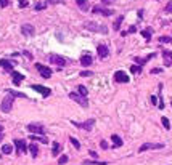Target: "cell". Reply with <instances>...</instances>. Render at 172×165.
I'll return each mask as SVG.
<instances>
[{"mask_svg": "<svg viewBox=\"0 0 172 165\" xmlns=\"http://www.w3.org/2000/svg\"><path fill=\"white\" fill-rule=\"evenodd\" d=\"M69 98H71V100H74L76 103H79L82 107H87V106H89V100H87V98H84V96H80L79 93H76V91L69 93Z\"/></svg>", "mask_w": 172, "mask_h": 165, "instance_id": "obj_4", "label": "cell"}, {"mask_svg": "<svg viewBox=\"0 0 172 165\" xmlns=\"http://www.w3.org/2000/svg\"><path fill=\"white\" fill-rule=\"evenodd\" d=\"M85 28L89 29V31H96V32H103V34H106L108 32V29L105 28V26H98L96 23H85Z\"/></svg>", "mask_w": 172, "mask_h": 165, "instance_id": "obj_7", "label": "cell"}, {"mask_svg": "<svg viewBox=\"0 0 172 165\" xmlns=\"http://www.w3.org/2000/svg\"><path fill=\"white\" fill-rule=\"evenodd\" d=\"M21 32H23L24 35H34L35 34L34 26H31V24H23L21 26Z\"/></svg>", "mask_w": 172, "mask_h": 165, "instance_id": "obj_14", "label": "cell"}, {"mask_svg": "<svg viewBox=\"0 0 172 165\" xmlns=\"http://www.w3.org/2000/svg\"><path fill=\"white\" fill-rule=\"evenodd\" d=\"M11 106H13V96H11V95H7V96L3 98V101H2V104H0V109H2V112L8 114L11 111Z\"/></svg>", "mask_w": 172, "mask_h": 165, "instance_id": "obj_2", "label": "cell"}, {"mask_svg": "<svg viewBox=\"0 0 172 165\" xmlns=\"http://www.w3.org/2000/svg\"><path fill=\"white\" fill-rule=\"evenodd\" d=\"M66 162H68V155H61V157L58 159V164H60V165L66 164Z\"/></svg>", "mask_w": 172, "mask_h": 165, "instance_id": "obj_36", "label": "cell"}, {"mask_svg": "<svg viewBox=\"0 0 172 165\" xmlns=\"http://www.w3.org/2000/svg\"><path fill=\"white\" fill-rule=\"evenodd\" d=\"M92 13H95V14H103V16H113L114 14V11L113 10H106V8H101V7H95L92 10Z\"/></svg>", "mask_w": 172, "mask_h": 165, "instance_id": "obj_12", "label": "cell"}, {"mask_svg": "<svg viewBox=\"0 0 172 165\" xmlns=\"http://www.w3.org/2000/svg\"><path fill=\"white\" fill-rule=\"evenodd\" d=\"M31 140L32 141H40V143H44V144H47L48 141L45 136H40V135H31Z\"/></svg>", "mask_w": 172, "mask_h": 165, "instance_id": "obj_21", "label": "cell"}, {"mask_svg": "<svg viewBox=\"0 0 172 165\" xmlns=\"http://www.w3.org/2000/svg\"><path fill=\"white\" fill-rule=\"evenodd\" d=\"M162 59H164L166 66H172V52H164L162 53Z\"/></svg>", "mask_w": 172, "mask_h": 165, "instance_id": "obj_17", "label": "cell"}, {"mask_svg": "<svg viewBox=\"0 0 172 165\" xmlns=\"http://www.w3.org/2000/svg\"><path fill=\"white\" fill-rule=\"evenodd\" d=\"M166 11H167V13H172V0L166 5Z\"/></svg>", "mask_w": 172, "mask_h": 165, "instance_id": "obj_38", "label": "cell"}, {"mask_svg": "<svg viewBox=\"0 0 172 165\" xmlns=\"http://www.w3.org/2000/svg\"><path fill=\"white\" fill-rule=\"evenodd\" d=\"M28 131H31V135H40V136L45 135V128L42 127L40 124H29L28 125Z\"/></svg>", "mask_w": 172, "mask_h": 165, "instance_id": "obj_3", "label": "cell"}, {"mask_svg": "<svg viewBox=\"0 0 172 165\" xmlns=\"http://www.w3.org/2000/svg\"><path fill=\"white\" fill-rule=\"evenodd\" d=\"M80 76H82V77H90V76H92V72H90V71H82Z\"/></svg>", "mask_w": 172, "mask_h": 165, "instance_id": "obj_39", "label": "cell"}, {"mask_svg": "<svg viewBox=\"0 0 172 165\" xmlns=\"http://www.w3.org/2000/svg\"><path fill=\"white\" fill-rule=\"evenodd\" d=\"M11 77H13V82L16 83V85H19L21 80H24V76L19 72H16V71H11Z\"/></svg>", "mask_w": 172, "mask_h": 165, "instance_id": "obj_16", "label": "cell"}, {"mask_svg": "<svg viewBox=\"0 0 172 165\" xmlns=\"http://www.w3.org/2000/svg\"><path fill=\"white\" fill-rule=\"evenodd\" d=\"M111 141H113L114 148H121V146H122V140H121L117 135H111Z\"/></svg>", "mask_w": 172, "mask_h": 165, "instance_id": "obj_20", "label": "cell"}, {"mask_svg": "<svg viewBox=\"0 0 172 165\" xmlns=\"http://www.w3.org/2000/svg\"><path fill=\"white\" fill-rule=\"evenodd\" d=\"M80 64H82L84 67H89V66L92 64V56H90L89 53H84V55L80 56Z\"/></svg>", "mask_w": 172, "mask_h": 165, "instance_id": "obj_15", "label": "cell"}, {"mask_svg": "<svg viewBox=\"0 0 172 165\" xmlns=\"http://www.w3.org/2000/svg\"><path fill=\"white\" fill-rule=\"evenodd\" d=\"M122 21H124V16H117V18H116V21H114V24H113V29H114V31H117V29L121 28Z\"/></svg>", "mask_w": 172, "mask_h": 165, "instance_id": "obj_23", "label": "cell"}, {"mask_svg": "<svg viewBox=\"0 0 172 165\" xmlns=\"http://www.w3.org/2000/svg\"><path fill=\"white\" fill-rule=\"evenodd\" d=\"M77 91H79V95H80V96H84V98H87V95H89V91H87V88L84 85L77 87Z\"/></svg>", "mask_w": 172, "mask_h": 165, "instance_id": "obj_27", "label": "cell"}, {"mask_svg": "<svg viewBox=\"0 0 172 165\" xmlns=\"http://www.w3.org/2000/svg\"><path fill=\"white\" fill-rule=\"evenodd\" d=\"M114 80H116L117 83H127L130 79H129L127 72H124V71H116V72H114Z\"/></svg>", "mask_w": 172, "mask_h": 165, "instance_id": "obj_6", "label": "cell"}, {"mask_svg": "<svg viewBox=\"0 0 172 165\" xmlns=\"http://www.w3.org/2000/svg\"><path fill=\"white\" fill-rule=\"evenodd\" d=\"M161 71H162V69H153V71H151V74H159V72H161Z\"/></svg>", "mask_w": 172, "mask_h": 165, "instance_id": "obj_41", "label": "cell"}, {"mask_svg": "<svg viewBox=\"0 0 172 165\" xmlns=\"http://www.w3.org/2000/svg\"><path fill=\"white\" fill-rule=\"evenodd\" d=\"M18 3H19L21 8H26L29 5V2H28V0H18Z\"/></svg>", "mask_w": 172, "mask_h": 165, "instance_id": "obj_35", "label": "cell"}, {"mask_svg": "<svg viewBox=\"0 0 172 165\" xmlns=\"http://www.w3.org/2000/svg\"><path fill=\"white\" fill-rule=\"evenodd\" d=\"M0 67L7 69V71H13V63L8 59H0Z\"/></svg>", "mask_w": 172, "mask_h": 165, "instance_id": "obj_18", "label": "cell"}, {"mask_svg": "<svg viewBox=\"0 0 172 165\" xmlns=\"http://www.w3.org/2000/svg\"><path fill=\"white\" fill-rule=\"evenodd\" d=\"M8 95H11V96H19V98H26V95H24V93H19V91H13V90H11V91H8Z\"/></svg>", "mask_w": 172, "mask_h": 165, "instance_id": "obj_29", "label": "cell"}, {"mask_svg": "<svg viewBox=\"0 0 172 165\" xmlns=\"http://www.w3.org/2000/svg\"><path fill=\"white\" fill-rule=\"evenodd\" d=\"M161 122H162V125H164V128H171V122H169V119L167 117H161Z\"/></svg>", "mask_w": 172, "mask_h": 165, "instance_id": "obj_28", "label": "cell"}, {"mask_svg": "<svg viewBox=\"0 0 172 165\" xmlns=\"http://www.w3.org/2000/svg\"><path fill=\"white\" fill-rule=\"evenodd\" d=\"M151 34H153V29H150V28H146L145 31H141V35H143L146 40H150V38H151Z\"/></svg>", "mask_w": 172, "mask_h": 165, "instance_id": "obj_26", "label": "cell"}, {"mask_svg": "<svg viewBox=\"0 0 172 165\" xmlns=\"http://www.w3.org/2000/svg\"><path fill=\"white\" fill-rule=\"evenodd\" d=\"M159 42H161V43H169V42H172V37L162 35V37H159Z\"/></svg>", "mask_w": 172, "mask_h": 165, "instance_id": "obj_33", "label": "cell"}, {"mask_svg": "<svg viewBox=\"0 0 172 165\" xmlns=\"http://www.w3.org/2000/svg\"><path fill=\"white\" fill-rule=\"evenodd\" d=\"M76 5L82 11H89V2H87V0H76Z\"/></svg>", "mask_w": 172, "mask_h": 165, "instance_id": "obj_19", "label": "cell"}, {"mask_svg": "<svg viewBox=\"0 0 172 165\" xmlns=\"http://www.w3.org/2000/svg\"><path fill=\"white\" fill-rule=\"evenodd\" d=\"M96 53H98L100 59H106L108 55H110V50H108L106 45H98V47H96Z\"/></svg>", "mask_w": 172, "mask_h": 165, "instance_id": "obj_9", "label": "cell"}, {"mask_svg": "<svg viewBox=\"0 0 172 165\" xmlns=\"http://www.w3.org/2000/svg\"><path fill=\"white\" fill-rule=\"evenodd\" d=\"M130 71L132 72H135V74H138V72H141V66H137V64H134L130 67Z\"/></svg>", "mask_w": 172, "mask_h": 165, "instance_id": "obj_34", "label": "cell"}, {"mask_svg": "<svg viewBox=\"0 0 172 165\" xmlns=\"http://www.w3.org/2000/svg\"><path fill=\"white\" fill-rule=\"evenodd\" d=\"M0 131H3V127H2V125H0Z\"/></svg>", "mask_w": 172, "mask_h": 165, "instance_id": "obj_46", "label": "cell"}, {"mask_svg": "<svg viewBox=\"0 0 172 165\" xmlns=\"http://www.w3.org/2000/svg\"><path fill=\"white\" fill-rule=\"evenodd\" d=\"M100 146H101L103 149H108V143H106V141H101V143H100Z\"/></svg>", "mask_w": 172, "mask_h": 165, "instance_id": "obj_40", "label": "cell"}, {"mask_svg": "<svg viewBox=\"0 0 172 165\" xmlns=\"http://www.w3.org/2000/svg\"><path fill=\"white\" fill-rule=\"evenodd\" d=\"M162 148H164V144H161V143H158V144H151V143H146V144L140 146L138 152H145V151H148V149H162Z\"/></svg>", "mask_w": 172, "mask_h": 165, "instance_id": "obj_11", "label": "cell"}, {"mask_svg": "<svg viewBox=\"0 0 172 165\" xmlns=\"http://www.w3.org/2000/svg\"><path fill=\"white\" fill-rule=\"evenodd\" d=\"M93 124H95V120H93V119H90V120L84 122V124H79V122H72V125H76V127L82 128V130H87V131H90V130H92Z\"/></svg>", "mask_w": 172, "mask_h": 165, "instance_id": "obj_8", "label": "cell"}, {"mask_svg": "<svg viewBox=\"0 0 172 165\" xmlns=\"http://www.w3.org/2000/svg\"><path fill=\"white\" fill-rule=\"evenodd\" d=\"M8 5H10V0H0V7L2 8L8 7Z\"/></svg>", "mask_w": 172, "mask_h": 165, "instance_id": "obj_37", "label": "cell"}, {"mask_svg": "<svg viewBox=\"0 0 172 165\" xmlns=\"http://www.w3.org/2000/svg\"><path fill=\"white\" fill-rule=\"evenodd\" d=\"M151 103L156 104V103H158V98H156V96H151Z\"/></svg>", "mask_w": 172, "mask_h": 165, "instance_id": "obj_43", "label": "cell"}, {"mask_svg": "<svg viewBox=\"0 0 172 165\" xmlns=\"http://www.w3.org/2000/svg\"><path fill=\"white\" fill-rule=\"evenodd\" d=\"M89 154H90V155H92V157H98V154H96V152H95V151H89Z\"/></svg>", "mask_w": 172, "mask_h": 165, "instance_id": "obj_42", "label": "cell"}, {"mask_svg": "<svg viewBox=\"0 0 172 165\" xmlns=\"http://www.w3.org/2000/svg\"><path fill=\"white\" fill-rule=\"evenodd\" d=\"M48 63H50V64L58 66L60 69H63L66 66V59L63 58V56H60V55H50V56H48Z\"/></svg>", "mask_w": 172, "mask_h": 165, "instance_id": "obj_1", "label": "cell"}, {"mask_svg": "<svg viewBox=\"0 0 172 165\" xmlns=\"http://www.w3.org/2000/svg\"><path fill=\"white\" fill-rule=\"evenodd\" d=\"M24 55L28 56V58H29V59H31V58H32V55H31V53H29V52H24Z\"/></svg>", "mask_w": 172, "mask_h": 165, "instance_id": "obj_45", "label": "cell"}, {"mask_svg": "<svg viewBox=\"0 0 172 165\" xmlns=\"http://www.w3.org/2000/svg\"><path fill=\"white\" fill-rule=\"evenodd\" d=\"M103 3H113V2H116V0H101Z\"/></svg>", "mask_w": 172, "mask_h": 165, "instance_id": "obj_44", "label": "cell"}, {"mask_svg": "<svg viewBox=\"0 0 172 165\" xmlns=\"http://www.w3.org/2000/svg\"><path fill=\"white\" fill-rule=\"evenodd\" d=\"M15 146H16V152H18V154H23V152L28 151L26 143H24L23 140H16V141H15Z\"/></svg>", "mask_w": 172, "mask_h": 165, "instance_id": "obj_13", "label": "cell"}, {"mask_svg": "<svg viewBox=\"0 0 172 165\" xmlns=\"http://www.w3.org/2000/svg\"><path fill=\"white\" fill-rule=\"evenodd\" d=\"M2 152L3 154H11L13 152V144H3L2 146Z\"/></svg>", "mask_w": 172, "mask_h": 165, "instance_id": "obj_24", "label": "cell"}, {"mask_svg": "<svg viewBox=\"0 0 172 165\" xmlns=\"http://www.w3.org/2000/svg\"><path fill=\"white\" fill-rule=\"evenodd\" d=\"M69 141H71V143H72V146H74V148H76V149H80V143H79V141H77L76 140V138H69Z\"/></svg>", "mask_w": 172, "mask_h": 165, "instance_id": "obj_30", "label": "cell"}, {"mask_svg": "<svg viewBox=\"0 0 172 165\" xmlns=\"http://www.w3.org/2000/svg\"><path fill=\"white\" fill-rule=\"evenodd\" d=\"M29 152H31L32 157H37V155H39V148H37V144H29Z\"/></svg>", "mask_w": 172, "mask_h": 165, "instance_id": "obj_22", "label": "cell"}, {"mask_svg": "<svg viewBox=\"0 0 172 165\" xmlns=\"http://www.w3.org/2000/svg\"><path fill=\"white\" fill-rule=\"evenodd\" d=\"M35 69H37L39 71V74H40L42 77H44V79H50V77H52V69L50 67H47V66H44V64H35Z\"/></svg>", "mask_w": 172, "mask_h": 165, "instance_id": "obj_5", "label": "cell"}, {"mask_svg": "<svg viewBox=\"0 0 172 165\" xmlns=\"http://www.w3.org/2000/svg\"><path fill=\"white\" fill-rule=\"evenodd\" d=\"M60 151H61V144L60 143H53V148H52V154L53 155H58Z\"/></svg>", "mask_w": 172, "mask_h": 165, "instance_id": "obj_25", "label": "cell"}, {"mask_svg": "<svg viewBox=\"0 0 172 165\" xmlns=\"http://www.w3.org/2000/svg\"><path fill=\"white\" fill-rule=\"evenodd\" d=\"M44 8H47V3H45V2H40V3H37V5L34 7V10L39 11V10H44Z\"/></svg>", "mask_w": 172, "mask_h": 165, "instance_id": "obj_32", "label": "cell"}, {"mask_svg": "<svg viewBox=\"0 0 172 165\" xmlns=\"http://www.w3.org/2000/svg\"><path fill=\"white\" fill-rule=\"evenodd\" d=\"M31 88H32V90H35V91H39V93L42 95V96H45V98H47L48 95H50V93H52V90L47 88V87H44V85H32Z\"/></svg>", "mask_w": 172, "mask_h": 165, "instance_id": "obj_10", "label": "cell"}, {"mask_svg": "<svg viewBox=\"0 0 172 165\" xmlns=\"http://www.w3.org/2000/svg\"><path fill=\"white\" fill-rule=\"evenodd\" d=\"M84 164H85V165H106L105 162H98V160H95V162H93V160H85Z\"/></svg>", "mask_w": 172, "mask_h": 165, "instance_id": "obj_31", "label": "cell"}]
</instances>
